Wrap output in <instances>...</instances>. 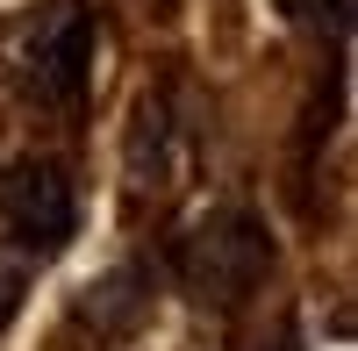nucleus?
Here are the masks:
<instances>
[{
	"label": "nucleus",
	"instance_id": "f257e3e1",
	"mask_svg": "<svg viewBox=\"0 0 358 351\" xmlns=\"http://www.w3.org/2000/svg\"><path fill=\"white\" fill-rule=\"evenodd\" d=\"M179 273H187V287H201L215 301H244L273 273V229L251 208H215L208 222H194L179 237Z\"/></svg>",
	"mask_w": 358,
	"mask_h": 351
},
{
	"label": "nucleus",
	"instance_id": "f03ea898",
	"mask_svg": "<svg viewBox=\"0 0 358 351\" xmlns=\"http://www.w3.org/2000/svg\"><path fill=\"white\" fill-rule=\"evenodd\" d=\"M0 222H8V237L29 258L65 251L72 229H79V194L65 180V165L57 158H15L0 172Z\"/></svg>",
	"mask_w": 358,
	"mask_h": 351
},
{
	"label": "nucleus",
	"instance_id": "7ed1b4c3",
	"mask_svg": "<svg viewBox=\"0 0 358 351\" xmlns=\"http://www.w3.org/2000/svg\"><path fill=\"white\" fill-rule=\"evenodd\" d=\"M94 15L79 8V0H57V8L29 29L22 43V79L36 101H79L86 79H94Z\"/></svg>",
	"mask_w": 358,
	"mask_h": 351
}]
</instances>
